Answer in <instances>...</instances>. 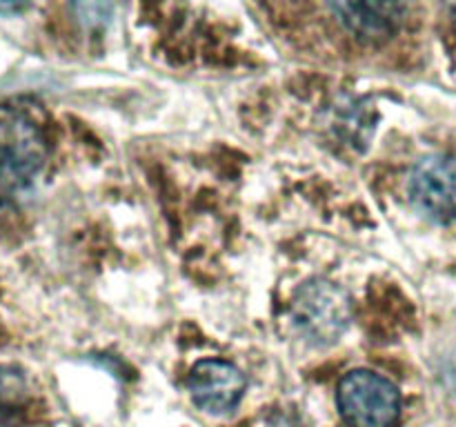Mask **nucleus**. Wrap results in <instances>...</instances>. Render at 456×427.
Returning <instances> with one entry per match:
<instances>
[{"instance_id":"f257e3e1","label":"nucleus","mask_w":456,"mask_h":427,"mask_svg":"<svg viewBox=\"0 0 456 427\" xmlns=\"http://www.w3.org/2000/svg\"><path fill=\"white\" fill-rule=\"evenodd\" d=\"M45 158L47 141L36 120L18 107H0V194L29 185Z\"/></svg>"},{"instance_id":"1a4fd4ad","label":"nucleus","mask_w":456,"mask_h":427,"mask_svg":"<svg viewBox=\"0 0 456 427\" xmlns=\"http://www.w3.org/2000/svg\"><path fill=\"white\" fill-rule=\"evenodd\" d=\"M0 427H7V423H4L3 418H0Z\"/></svg>"},{"instance_id":"0eeeda50","label":"nucleus","mask_w":456,"mask_h":427,"mask_svg":"<svg viewBox=\"0 0 456 427\" xmlns=\"http://www.w3.org/2000/svg\"><path fill=\"white\" fill-rule=\"evenodd\" d=\"M76 12H78V18L83 22H87V25H102V22L110 20L111 16V4H94V3H87V4H76Z\"/></svg>"},{"instance_id":"6e6552de","label":"nucleus","mask_w":456,"mask_h":427,"mask_svg":"<svg viewBox=\"0 0 456 427\" xmlns=\"http://www.w3.org/2000/svg\"><path fill=\"white\" fill-rule=\"evenodd\" d=\"M22 9V4H0V12H18Z\"/></svg>"},{"instance_id":"7ed1b4c3","label":"nucleus","mask_w":456,"mask_h":427,"mask_svg":"<svg viewBox=\"0 0 456 427\" xmlns=\"http://www.w3.org/2000/svg\"><path fill=\"white\" fill-rule=\"evenodd\" d=\"M338 412L350 427H395L401 416V391L372 369H352L337 390Z\"/></svg>"},{"instance_id":"f03ea898","label":"nucleus","mask_w":456,"mask_h":427,"mask_svg":"<svg viewBox=\"0 0 456 427\" xmlns=\"http://www.w3.org/2000/svg\"><path fill=\"white\" fill-rule=\"evenodd\" d=\"M352 320V301L343 287L325 278H312L298 287L292 301V323L303 341L325 347L346 334Z\"/></svg>"},{"instance_id":"20e7f679","label":"nucleus","mask_w":456,"mask_h":427,"mask_svg":"<svg viewBox=\"0 0 456 427\" xmlns=\"http://www.w3.org/2000/svg\"><path fill=\"white\" fill-rule=\"evenodd\" d=\"M410 200L435 222H456V156L430 154L417 160L408 178Z\"/></svg>"},{"instance_id":"39448f33","label":"nucleus","mask_w":456,"mask_h":427,"mask_svg":"<svg viewBox=\"0 0 456 427\" xmlns=\"http://www.w3.org/2000/svg\"><path fill=\"white\" fill-rule=\"evenodd\" d=\"M187 385L200 409L209 414H225L240 403L248 381L230 360L205 359L191 367Z\"/></svg>"},{"instance_id":"423d86ee","label":"nucleus","mask_w":456,"mask_h":427,"mask_svg":"<svg viewBox=\"0 0 456 427\" xmlns=\"http://www.w3.org/2000/svg\"><path fill=\"white\" fill-rule=\"evenodd\" d=\"M330 9L347 31L368 43H381L390 38L403 12L401 4L383 3H334L330 4Z\"/></svg>"}]
</instances>
